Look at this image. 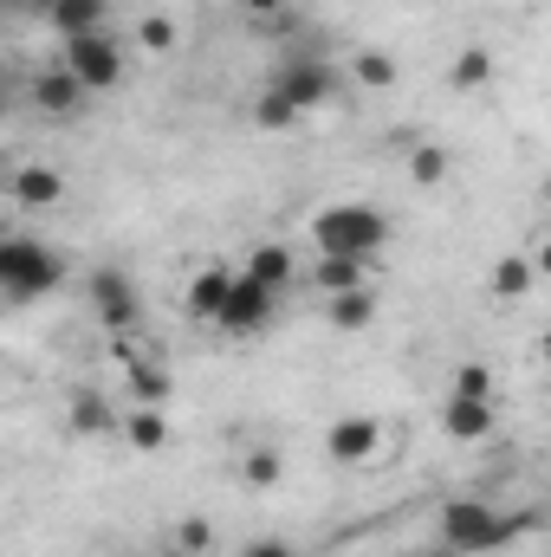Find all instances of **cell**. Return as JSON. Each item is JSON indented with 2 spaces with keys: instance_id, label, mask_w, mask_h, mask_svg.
<instances>
[{
  "instance_id": "6da1fadb",
  "label": "cell",
  "mask_w": 551,
  "mask_h": 557,
  "mask_svg": "<svg viewBox=\"0 0 551 557\" xmlns=\"http://www.w3.org/2000/svg\"><path fill=\"white\" fill-rule=\"evenodd\" d=\"M519 532H539V512H493L487 499H448L434 512V539L448 557H474V552H500Z\"/></svg>"
},
{
  "instance_id": "7a4b0ae2",
  "label": "cell",
  "mask_w": 551,
  "mask_h": 557,
  "mask_svg": "<svg viewBox=\"0 0 551 557\" xmlns=\"http://www.w3.org/2000/svg\"><path fill=\"white\" fill-rule=\"evenodd\" d=\"M65 285V253L33 240V234H0V298L33 305Z\"/></svg>"
},
{
  "instance_id": "3957f363",
  "label": "cell",
  "mask_w": 551,
  "mask_h": 557,
  "mask_svg": "<svg viewBox=\"0 0 551 557\" xmlns=\"http://www.w3.org/2000/svg\"><path fill=\"white\" fill-rule=\"evenodd\" d=\"M311 240L318 253H351V260H370L390 247V214L370 208V201H331L311 214Z\"/></svg>"
},
{
  "instance_id": "277c9868",
  "label": "cell",
  "mask_w": 551,
  "mask_h": 557,
  "mask_svg": "<svg viewBox=\"0 0 551 557\" xmlns=\"http://www.w3.org/2000/svg\"><path fill=\"white\" fill-rule=\"evenodd\" d=\"M338 85H344V72H338L331 59H311V52H292L273 78H267V91H279L298 117H305V111H318V104H331V98H338Z\"/></svg>"
},
{
  "instance_id": "5b68a950",
  "label": "cell",
  "mask_w": 551,
  "mask_h": 557,
  "mask_svg": "<svg viewBox=\"0 0 551 557\" xmlns=\"http://www.w3.org/2000/svg\"><path fill=\"white\" fill-rule=\"evenodd\" d=\"M85 91H118L124 85V46L98 26V33H78V39H65V59H59Z\"/></svg>"
},
{
  "instance_id": "8992f818",
  "label": "cell",
  "mask_w": 551,
  "mask_h": 557,
  "mask_svg": "<svg viewBox=\"0 0 551 557\" xmlns=\"http://www.w3.org/2000/svg\"><path fill=\"white\" fill-rule=\"evenodd\" d=\"M85 292H91V311H98V324L105 331H137L143 324V298H137V278L124 273V267H98V273L85 278Z\"/></svg>"
},
{
  "instance_id": "52a82bcc",
  "label": "cell",
  "mask_w": 551,
  "mask_h": 557,
  "mask_svg": "<svg viewBox=\"0 0 551 557\" xmlns=\"http://www.w3.org/2000/svg\"><path fill=\"white\" fill-rule=\"evenodd\" d=\"M273 311H279V298L267 292V285H254V278L234 273L221 311H215V331H228V337H260V331L273 324Z\"/></svg>"
},
{
  "instance_id": "ba28073f",
  "label": "cell",
  "mask_w": 551,
  "mask_h": 557,
  "mask_svg": "<svg viewBox=\"0 0 551 557\" xmlns=\"http://www.w3.org/2000/svg\"><path fill=\"white\" fill-rule=\"evenodd\" d=\"M85 85L65 72V65H46V72H33V91H26V104L39 111V117H78L85 111Z\"/></svg>"
},
{
  "instance_id": "9c48e42d",
  "label": "cell",
  "mask_w": 551,
  "mask_h": 557,
  "mask_svg": "<svg viewBox=\"0 0 551 557\" xmlns=\"http://www.w3.org/2000/svg\"><path fill=\"white\" fill-rule=\"evenodd\" d=\"M383 447V421L377 416H338L325 428V454L331 460H344V467H357V460H370Z\"/></svg>"
},
{
  "instance_id": "30bf717a",
  "label": "cell",
  "mask_w": 551,
  "mask_h": 557,
  "mask_svg": "<svg viewBox=\"0 0 551 557\" xmlns=\"http://www.w3.org/2000/svg\"><path fill=\"white\" fill-rule=\"evenodd\" d=\"M118 357H124V389H131V403H137V409H162V403H169V370H162L156 357H137L131 337H118Z\"/></svg>"
},
{
  "instance_id": "8fae6325",
  "label": "cell",
  "mask_w": 551,
  "mask_h": 557,
  "mask_svg": "<svg viewBox=\"0 0 551 557\" xmlns=\"http://www.w3.org/2000/svg\"><path fill=\"white\" fill-rule=\"evenodd\" d=\"M7 195H13L20 208H33V214H39V208H52V201L65 195V175H59V169H46V162H26V169H13V175H7Z\"/></svg>"
},
{
  "instance_id": "7c38bea8",
  "label": "cell",
  "mask_w": 551,
  "mask_h": 557,
  "mask_svg": "<svg viewBox=\"0 0 551 557\" xmlns=\"http://www.w3.org/2000/svg\"><path fill=\"white\" fill-rule=\"evenodd\" d=\"M241 278H254V285H267V292H285L292 278H298V260H292V247L285 240H267V247H254L247 253V267H241Z\"/></svg>"
},
{
  "instance_id": "4fadbf2b",
  "label": "cell",
  "mask_w": 551,
  "mask_h": 557,
  "mask_svg": "<svg viewBox=\"0 0 551 557\" xmlns=\"http://www.w3.org/2000/svg\"><path fill=\"white\" fill-rule=\"evenodd\" d=\"M441 428H448L454 441H487V434L500 428V409H493V403H461V396H448V403H441Z\"/></svg>"
},
{
  "instance_id": "5bb4252c",
  "label": "cell",
  "mask_w": 551,
  "mask_h": 557,
  "mask_svg": "<svg viewBox=\"0 0 551 557\" xmlns=\"http://www.w3.org/2000/svg\"><path fill=\"white\" fill-rule=\"evenodd\" d=\"M228 285H234V267H201V273L188 278V318L195 324H215V311H221V298H228Z\"/></svg>"
},
{
  "instance_id": "9a60e30c",
  "label": "cell",
  "mask_w": 551,
  "mask_h": 557,
  "mask_svg": "<svg viewBox=\"0 0 551 557\" xmlns=\"http://www.w3.org/2000/svg\"><path fill=\"white\" fill-rule=\"evenodd\" d=\"M305 278H311L325 298H338V292H357V285L370 278V260H351V253H318V267H311Z\"/></svg>"
},
{
  "instance_id": "2e32d148",
  "label": "cell",
  "mask_w": 551,
  "mask_h": 557,
  "mask_svg": "<svg viewBox=\"0 0 551 557\" xmlns=\"http://www.w3.org/2000/svg\"><path fill=\"white\" fill-rule=\"evenodd\" d=\"M325 318H331V331H370L377 324V292L370 285L338 292V298H325Z\"/></svg>"
},
{
  "instance_id": "e0dca14e",
  "label": "cell",
  "mask_w": 551,
  "mask_h": 557,
  "mask_svg": "<svg viewBox=\"0 0 551 557\" xmlns=\"http://www.w3.org/2000/svg\"><path fill=\"white\" fill-rule=\"evenodd\" d=\"M403 175H409L415 188H441V182L454 175V156H448L441 143H409V156H403Z\"/></svg>"
},
{
  "instance_id": "ac0fdd59",
  "label": "cell",
  "mask_w": 551,
  "mask_h": 557,
  "mask_svg": "<svg viewBox=\"0 0 551 557\" xmlns=\"http://www.w3.org/2000/svg\"><path fill=\"white\" fill-rule=\"evenodd\" d=\"M351 78H357L364 91H390V85L403 78V65H396V52H383V46H364V52H351Z\"/></svg>"
},
{
  "instance_id": "d6986e66",
  "label": "cell",
  "mask_w": 551,
  "mask_h": 557,
  "mask_svg": "<svg viewBox=\"0 0 551 557\" xmlns=\"http://www.w3.org/2000/svg\"><path fill=\"white\" fill-rule=\"evenodd\" d=\"M105 13H111V0H59L46 20H52L65 39H78V33H98V26H105Z\"/></svg>"
},
{
  "instance_id": "ffe728a7",
  "label": "cell",
  "mask_w": 551,
  "mask_h": 557,
  "mask_svg": "<svg viewBox=\"0 0 551 557\" xmlns=\"http://www.w3.org/2000/svg\"><path fill=\"white\" fill-rule=\"evenodd\" d=\"M279 473H285V454H279V447H247V454H241V486H247V493H273Z\"/></svg>"
},
{
  "instance_id": "44dd1931",
  "label": "cell",
  "mask_w": 551,
  "mask_h": 557,
  "mask_svg": "<svg viewBox=\"0 0 551 557\" xmlns=\"http://www.w3.org/2000/svg\"><path fill=\"white\" fill-rule=\"evenodd\" d=\"M532 278H539V260H519V253H506V260H493L487 285H493V298H526V292H532Z\"/></svg>"
},
{
  "instance_id": "7402d4cb",
  "label": "cell",
  "mask_w": 551,
  "mask_h": 557,
  "mask_svg": "<svg viewBox=\"0 0 551 557\" xmlns=\"http://www.w3.org/2000/svg\"><path fill=\"white\" fill-rule=\"evenodd\" d=\"M124 441H131L137 454L169 447V416H162V409H131V416H124Z\"/></svg>"
},
{
  "instance_id": "603a6c76",
  "label": "cell",
  "mask_w": 551,
  "mask_h": 557,
  "mask_svg": "<svg viewBox=\"0 0 551 557\" xmlns=\"http://www.w3.org/2000/svg\"><path fill=\"white\" fill-rule=\"evenodd\" d=\"M487 78H493V52H487V46H467V52L448 65V91H480Z\"/></svg>"
},
{
  "instance_id": "cb8c5ba5",
  "label": "cell",
  "mask_w": 551,
  "mask_h": 557,
  "mask_svg": "<svg viewBox=\"0 0 551 557\" xmlns=\"http://www.w3.org/2000/svg\"><path fill=\"white\" fill-rule=\"evenodd\" d=\"M118 416H111V403L98 396V389H78L72 396V434H111Z\"/></svg>"
},
{
  "instance_id": "d4e9b609",
  "label": "cell",
  "mask_w": 551,
  "mask_h": 557,
  "mask_svg": "<svg viewBox=\"0 0 551 557\" xmlns=\"http://www.w3.org/2000/svg\"><path fill=\"white\" fill-rule=\"evenodd\" d=\"M448 383H454L448 396H461V403H493V370L487 363H461Z\"/></svg>"
},
{
  "instance_id": "484cf974",
  "label": "cell",
  "mask_w": 551,
  "mask_h": 557,
  "mask_svg": "<svg viewBox=\"0 0 551 557\" xmlns=\"http://www.w3.org/2000/svg\"><path fill=\"white\" fill-rule=\"evenodd\" d=\"M254 124H260V131H292V124H298V111H292L279 91H260V98H254Z\"/></svg>"
},
{
  "instance_id": "4316f807",
  "label": "cell",
  "mask_w": 551,
  "mask_h": 557,
  "mask_svg": "<svg viewBox=\"0 0 551 557\" xmlns=\"http://www.w3.org/2000/svg\"><path fill=\"white\" fill-rule=\"evenodd\" d=\"M137 46L143 52H175V20H169V13H149L137 26Z\"/></svg>"
},
{
  "instance_id": "83f0119b",
  "label": "cell",
  "mask_w": 551,
  "mask_h": 557,
  "mask_svg": "<svg viewBox=\"0 0 551 557\" xmlns=\"http://www.w3.org/2000/svg\"><path fill=\"white\" fill-rule=\"evenodd\" d=\"M175 545H182L188 557H201L208 545H215V525H208V519L195 512V519H182V525H175Z\"/></svg>"
},
{
  "instance_id": "f1b7e54d",
  "label": "cell",
  "mask_w": 551,
  "mask_h": 557,
  "mask_svg": "<svg viewBox=\"0 0 551 557\" xmlns=\"http://www.w3.org/2000/svg\"><path fill=\"white\" fill-rule=\"evenodd\" d=\"M285 7H292V0H234V13H241V20H254V26H260V20H273V13H285Z\"/></svg>"
},
{
  "instance_id": "f546056e",
  "label": "cell",
  "mask_w": 551,
  "mask_h": 557,
  "mask_svg": "<svg viewBox=\"0 0 551 557\" xmlns=\"http://www.w3.org/2000/svg\"><path fill=\"white\" fill-rule=\"evenodd\" d=\"M241 557H298V552H292L285 539H254V545H247Z\"/></svg>"
},
{
  "instance_id": "4dcf8cb0",
  "label": "cell",
  "mask_w": 551,
  "mask_h": 557,
  "mask_svg": "<svg viewBox=\"0 0 551 557\" xmlns=\"http://www.w3.org/2000/svg\"><path fill=\"white\" fill-rule=\"evenodd\" d=\"M20 7H26V13H52L59 0H20Z\"/></svg>"
},
{
  "instance_id": "1f68e13d",
  "label": "cell",
  "mask_w": 551,
  "mask_h": 557,
  "mask_svg": "<svg viewBox=\"0 0 551 557\" xmlns=\"http://www.w3.org/2000/svg\"><path fill=\"white\" fill-rule=\"evenodd\" d=\"M156 557H188V552H182V545H169V552H156Z\"/></svg>"
},
{
  "instance_id": "d6a6232c",
  "label": "cell",
  "mask_w": 551,
  "mask_h": 557,
  "mask_svg": "<svg viewBox=\"0 0 551 557\" xmlns=\"http://www.w3.org/2000/svg\"><path fill=\"white\" fill-rule=\"evenodd\" d=\"M0 7H20V0H0Z\"/></svg>"
}]
</instances>
